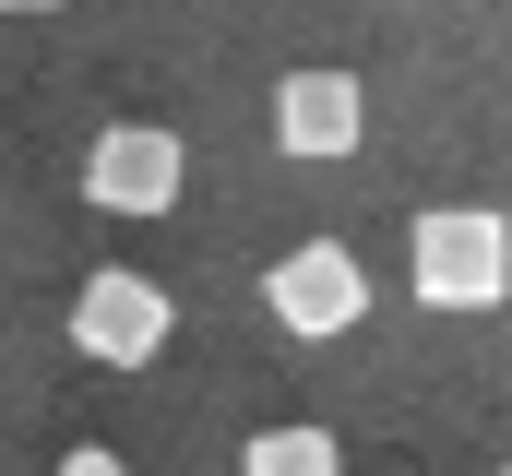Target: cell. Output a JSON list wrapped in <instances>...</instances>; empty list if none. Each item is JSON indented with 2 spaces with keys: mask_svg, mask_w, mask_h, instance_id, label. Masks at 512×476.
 Returning <instances> with one entry per match:
<instances>
[{
  "mask_svg": "<svg viewBox=\"0 0 512 476\" xmlns=\"http://www.w3.org/2000/svg\"><path fill=\"white\" fill-rule=\"evenodd\" d=\"M48 476H131V453H96V441H84V453H60Z\"/></svg>",
  "mask_w": 512,
  "mask_h": 476,
  "instance_id": "obj_7",
  "label": "cell"
},
{
  "mask_svg": "<svg viewBox=\"0 0 512 476\" xmlns=\"http://www.w3.org/2000/svg\"><path fill=\"white\" fill-rule=\"evenodd\" d=\"M274 143H286L298 167H346V155L370 143V84L334 72V60H298V72L274 84Z\"/></svg>",
  "mask_w": 512,
  "mask_h": 476,
  "instance_id": "obj_4",
  "label": "cell"
},
{
  "mask_svg": "<svg viewBox=\"0 0 512 476\" xmlns=\"http://www.w3.org/2000/svg\"><path fill=\"white\" fill-rule=\"evenodd\" d=\"M262 310H274L298 346H334V334L370 322V262H358L346 238H298V250L262 274Z\"/></svg>",
  "mask_w": 512,
  "mask_h": 476,
  "instance_id": "obj_3",
  "label": "cell"
},
{
  "mask_svg": "<svg viewBox=\"0 0 512 476\" xmlns=\"http://www.w3.org/2000/svg\"><path fill=\"white\" fill-rule=\"evenodd\" d=\"M60 322H72V346L96 357V369H155L167 334H179V298H167L155 274H131V262H96Z\"/></svg>",
  "mask_w": 512,
  "mask_h": 476,
  "instance_id": "obj_2",
  "label": "cell"
},
{
  "mask_svg": "<svg viewBox=\"0 0 512 476\" xmlns=\"http://www.w3.org/2000/svg\"><path fill=\"white\" fill-rule=\"evenodd\" d=\"M239 476H346V441L310 429V417H298V429H251V441H239Z\"/></svg>",
  "mask_w": 512,
  "mask_h": 476,
  "instance_id": "obj_6",
  "label": "cell"
},
{
  "mask_svg": "<svg viewBox=\"0 0 512 476\" xmlns=\"http://www.w3.org/2000/svg\"><path fill=\"white\" fill-rule=\"evenodd\" d=\"M0 12H60V0H0Z\"/></svg>",
  "mask_w": 512,
  "mask_h": 476,
  "instance_id": "obj_8",
  "label": "cell"
},
{
  "mask_svg": "<svg viewBox=\"0 0 512 476\" xmlns=\"http://www.w3.org/2000/svg\"><path fill=\"white\" fill-rule=\"evenodd\" d=\"M489 476H512V465H489Z\"/></svg>",
  "mask_w": 512,
  "mask_h": 476,
  "instance_id": "obj_9",
  "label": "cell"
},
{
  "mask_svg": "<svg viewBox=\"0 0 512 476\" xmlns=\"http://www.w3.org/2000/svg\"><path fill=\"white\" fill-rule=\"evenodd\" d=\"M405 286H417V310H501L512 298V215L501 203H429L417 227H405Z\"/></svg>",
  "mask_w": 512,
  "mask_h": 476,
  "instance_id": "obj_1",
  "label": "cell"
},
{
  "mask_svg": "<svg viewBox=\"0 0 512 476\" xmlns=\"http://www.w3.org/2000/svg\"><path fill=\"white\" fill-rule=\"evenodd\" d=\"M179 179H191V155H179L167 119H120V131L84 143V203H96V215H167Z\"/></svg>",
  "mask_w": 512,
  "mask_h": 476,
  "instance_id": "obj_5",
  "label": "cell"
}]
</instances>
